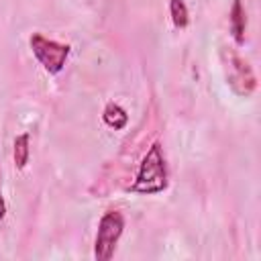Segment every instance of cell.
<instances>
[{"mask_svg": "<svg viewBox=\"0 0 261 261\" xmlns=\"http://www.w3.org/2000/svg\"><path fill=\"white\" fill-rule=\"evenodd\" d=\"M167 186H169V173H167L165 153H163L161 143L155 141L143 155L137 175L126 190L130 194L153 196V194H161L163 190H167Z\"/></svg>", "mask_w": 261, "mask_h": 261, "instance_id": "obj_1", "label": "cell"}, {"mask_svg": "<svg viewBox=\"0 0 261 261\" xmlns=\"http://www.w3.org/2000/svg\"><path fill=\"white\" fill-rule=\"evenodd\" d=\"M220 61L226 86L241 98H249L257 90V77L249 61H245L234 49L222 47L220 49Z\"/></svg>", "mask_w": 261, "mask_h": 261, "instance_id": "obj_2", "label": "cell"}, {"mask_svg": "<svg viewBox=\"0 0 261 261\" xmlns=\"http://www.w3.org/2000/svg\"><path fill=\"white\" fill-rule=\"evenodd\" d=\"M122 232H124L122 212L120 210H106L98 222V230L94 237V257L98 261L112 259Z\"/></svg>", "mask_w": 261, "mask_h": 261, "instance_id": "obj_3", "label": "cell"}, {"mask_svg": "<svg viewBox=\"0 0 261 261\" xmlns=\"http://www.w3.org/2000/svg\"><path fill=\"white\" fill-rule=\"evenodd\" d=\"M29 45H31L35 59L43 65L45 71H49L51 75H57L59 71H63L65 61H67L69 51H71V47L67 43H59L55 39H49L43 33H33L29 37Z\"/></svg>", "mask_w": 261, "mask_h": 261, "instance_id": "obj_4", "label": "cell"}, {"mask_svg": "<svg viewBox=\"0 0 261 261\" xmlns=\"http://www.w3.org/2000/svg\"><path fill=\"white\" fill-rule=\"evenodd\" d=\"M228 29L234 45H245V33H247V12L243 6V0H232V6L228 10Z\"/></svg>", "mask_w": 261, "mask_h": 261, "instance_id": "obj_5", "label": "cell"}, {"mask_svg": "<svg viewBox=\"0 0 261 261\" xmlns=\"http://www.w3.org/2000/svg\"><path fill=\"white\" fill-rule=\"evenodd\" d=\"M102 120H104L106 126H110L114 130H122L128 124V114H126V110L120 104L108 102L104 106V110H102Z\"/></svg>", "mask_w": 261, "mask_h": 261, "instance_id": "obj_6", "label": "cell"}, {"mask_svg": "<svg viewBox=\"0 0 261 261\" xmlns=\"http://www.w3.org/2000/svg\"><path fill=\"white\" fill-rule=\"evenodd\" d=\"M12 157H14V165L16 169H24L29 159H31V135L29 133H20L14 143H12Z\"/></svg>", "mask_w": 261, "mask_h": 261, "instance_id": "obj_7", "label": "cell"}, {"mask_svg": "<svg viewBox=\"0 0 261 261\" xmlns=\"http://www.w3.org/2000/svg\"><path fill=\"white\" fill-rule=\"evenodd\" d=\"M169 18L175 29H186L190 24V10L184 0H169Z\"/></svg>", "mask_w": 261, "mask_h": 261, "instance_id": "obj_8", "label": "cell"}, {"mask_svg": "<svg viewBox=\"0 0 261 261\" xmlns=\"http://www.w3.org/2000/svg\"><path fill=\"white\" fill-rule=\"evenodd\" d=\"M6 216V202H4V196H2V186H0V220Z\"/></svg>", "mask_w": 261, "mask_h": 261, "instance_id": "obj_9", "label": "cell"}]
</instances>
